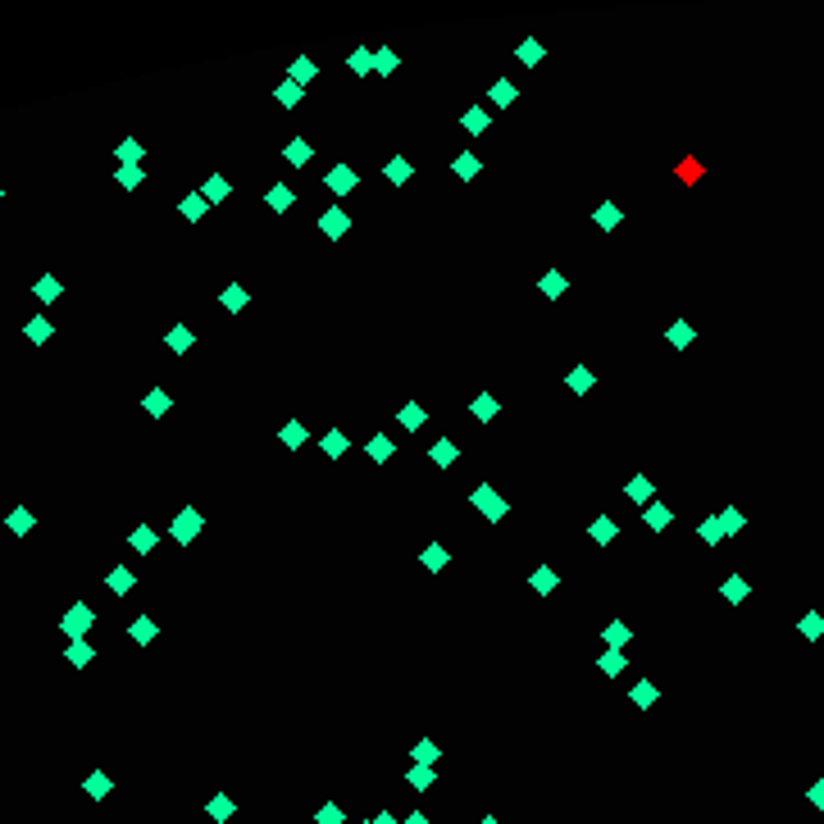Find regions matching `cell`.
<instances>
[{"mask_svg": "<svg viewBox=\"0 0 824 824\" xmlns=\"http://www.w3.org/2000/svg\"><path fill=\"white\" fill-rule=\"evenodd\" d=\"M628 497H633V501H652V483H647V478H633V483H628Z\"/></svg>", "mask_w": 824, "mask_h": 824, "instance_id": "obj_21", "label": "cell"}, {"mask_svg": "<svg viewBox=\"0 0 824 824\" xmlns=\"http://www.w3.org/2000/svg\"><path fill=\"white\" fill-rule=\"evenodd\" d=\"M64 656H69V665H77V670H82V665H91V642H87V638H77V642H69V652H64Z\"/></svg>", "mask_w": 824, "mask_h": 824, "instance_id": "obj_6", "label": "cell"}, {"mask_svg": "<svg viewBox=\"0 0 824 824\" xmlns=\"http://www.w3.org/2000/svg\"><path fill=\"white\" fill-rule=\"evenodd\" d=\"M811 801H816V806H824V779L816 783V788H811Z\"/></svg>", "mask_w": 824, "mask_h": 824, "instance_id": "obj_56", "label": "cell"}, {"mask_svg": "<svg viewBox=\"0 0 824 824\" xmlns=\"http://www.w3.org/2000/svg\"><path fill=\"white\" fill-rule=\"evenodd\" d=\"M346 816H342V811H337V806H324V811H319V824H342Z\"/></svg>", "mask_w": 824, "mask_h": 824, "instance_id": "obj_51", "label": "cell"}, {"mask_svg": "<svg viewBox=\"0 0 824 824\" xmlns=\"http://www.w3.org/2000/svg\"><path fill=\"white\" fill-rule=\"evenodd\" d=\"M119 160H123V169H137V160H141V141H123V146H119Z\"/></svg>", "mask_w": 824, "mask_h": 824, "instance_id": "obj_13", "label": "cell"}, {"mask_svg": "<svg viewBox=\"0 0 824 824\" xmlns=\"http://www.w3.org/2000/svg\"><path fill=\"white\" fill-rule=\"evenodd\" d=\"M492 101H497V105H510V101H515V87H510V82H497V87H492Z\"/></svg>", "mask_w": 824, "mask_h": 824, "instance_id": "obj_26", "label": "cell"}, {"mask_svg": "<svg viewBox=\"0 0 824 824\" xmlns=\"http://www.w3.org/2000/svg\"><path fill=\"white\" fill-rule=\"evenodd\" d=\"M670 342H674V346H687V342H692V328H687V324H674V328H670Z\"/></svg>", "mask_w": 824, "mask_h": 824, "instance_id": "obj_37", "label": "cell"}, {"mask_svg": "<svg viewBox=\"0 0 824 824\" xmlns=\"http://www.w3.org/2000/svg\"><path fill=\"white\" fill-rule=\"evenodd\" d=\"M720 528H724V538H733V533L742 528V515H738V510H724V515H720Z\"/></svg>", "mask_w": 824, "mask_h": 824, "instance_id": "obj_18", "label": "cell"}, {"mask_svg": "<svg viewBox=\"0 0 824 824\" xmlns=\"http://www.w3.org/2000/svg\"><path fill=\"white\" fill-rule=\"evenodd\" d=\"M464 128H469V132H483V128H488V114L469 110V114H464Z\"/></svg>", "mask_w": 824, "mask_h": 824, "instance_id": "obj_45", "label": "cell"}, {"mask_svg": "<svg viewBox=\"0 0 824 824\" xmlns=\"http://www.w3.org/2000/svg\"><path fill=\"white\" fill-rule=\"evenodd\" d=\"M82 788H87V797H96V801H101V797H110V774H105V770H91Z\"/></svg>", "mask_w": 824, "mask_h": 824, "instance_id": "obj_4", "label": "cell"}, {"mask_svg": "<svg viewBox=\"0 0 824 824\" xmlns=\"http://www.w3.org/2000/svg\"><path fill=\"white\" fill-rule=\"evenodd\" d=\"M210 816H215V820H228V816H232V801H228V797H215V801H210Z\"/></svg>", "mask_w": 824, "mask_h": 824, "instance_id": "obj_40", "label": "cell"}, {"mask_svg": "<svg viewBox=\"0 0 824 824\" xmlns=\"http://www.w3.org/2000/svg\"><path fill=\"white\" fill-rule=\"evenodd\" d=\"M51 337V319H32L27 324V342H46Z\"/></svg>", "mask_w": 824, "mask_h": 824, "instance_id": "obj_16", "label": "cell"}, {"mask_svg": "<svg viewBox=\"0 0 824 824\" xmlns=\"http://www.w3.org/2000/svg\"><path fill=\"white\" fill-rule=\"evenodd\" d=\"M292 77H296V82H310V77H315V64H310V60H296V64H292Z\"/></svg>", "mask_w": 824, "mask_h": 824, "instance_id": "obj_41", "label": "cell"}, {"mask_svg": "<svg viewBox=\"0 0 824 824\" xmlns=\"http://www.w3.org/2000/svg\"><path fill=\"white\" fill-rule=\"evenodd\" d=\"M455 173H460V178H474V173H478V160H474V155H460V160H455Z\"/></svg>", "mask_w": 824, "mask_h": 824, "instance_id": "obj_24", "label": "cell"}, {"mask_svg": "<svg viewBox=\"0 0 824 824\" xmlns=\"http://www.w3.org/2000/svg\"><path fill=\"white\" fill-rule=\"evenodd\" d=\"M592 538H597V542H610V538H615V524H610V519L601 515L597 524H592Z\"/></svg>", "mask_w": 824, "mask_h": 824, "instance_id": "obj_23", "label": "cell"}, {"mask_svg": "<svg viewBox=\"0 0 824 824\" xmlns=\"http://www.w3.org/2000/svg\"><path fill=\"white\" fill-rule=\"evenodd\" d=\"M588 383H592V374H588V369H574V374H569V387H574V392H588Z\"/></svg>", "mask_w": 824, "mask_h": 824, "instance_id": "obj_47", "label": "cell"}, {"mask_svg": "<svg viewBox=\"0 0 824 824\" xmlns=\"http://www.w3.org/2000/svg\"><path fill=\"white\" fill-rule=\"evenodd\" d=\"M32 292H37V300H60L64 287H60V278H51V274H46V278H37V287H32Z\"/></svg>", "mask_w": 824, "mask_h": 824, "instance_id": "obj_8", "label": "cell"}, {"mask_svg": "<svg viewBox=\"0 0 824 824\" xmlns=\"http://www.w3.org/2000/svg\"><path fill=\"white\" fill-rule=\"evenodd\" d=\"M542 292H547V296H560V292H565V278H560V274H547V278H542Z\"/></svg>", "mask_w": 824, "mask_h": 824, "instance_id": "obj_28", "label": "cell"}, {"mask_svg": "<svg viewBox=\"0 0 824 824\" xmlns=\"http://www.w3.org/2000/svg\"><path fill=\"white\" fill-rule=\"evenodd\" d=\"M374 69H378V73H392V69H396V55H392V51H378V55H374Z\"/></svg>", "mask_w": 824, "mask_h": 824, "instance_id": "obj_32", "label": "cell"}, {"mask_svg": "<svg viewBox=\"0 0 824 824\" xmlns=\"http://www.w3.org/2000/svg\"><path fill=\"white\" fill-rule=\"evenodd\" d=\"M519 55H524V64H538L542 46H538V42H524V46H519Z\"/></svg>", "mask_w": 824, "mask_h": 824, "instance_id": "obj_50", "label": "cell"}, {"mask_svg": "<svg viewBox=\"0 0 824 824\" xmlns=\"http://www.w3.org/2000/svg\"><path fill=\"white\" fill-rule=\"evenodd\" d=\"M474 506H488V515L492 519H501V515H506V506H501V501H497V492H492V488H478V492H474Z\"/></svg>", "mask_w": 824, "mask_h": 824, "instance_id": "obj_5", "label": "cell"}, {"mask_svg": "<svg viewBox=\"0 0 824 824\" xmlns=\"http://www.w3.org/2000/svg\"><path fill=\"white\" fill-rule=\"evenodd\" d=\"M283 442H287V447H300V442H305V429H300V424H287V429H283Z\"/></svg>", "mask_w": 824, "mask_h": 824, "instance_id": "obj_35", "label": "cell"}, {"mask_svg": "<svg viewBox=\"0 0 824 824\" xmlns=\"http://www.w3.org/2000/svg\"><path fill=\"white\" fill-rule=\"evenodd\" d=\"M141 405H146V414H164V410H169V396H164V392H151Z\"/></svg>", "mask_w": 824, "mask_h": 824, "instance_id": "obj_19", "label": "cell"}, {"mask_svg": "<svg viewBox=\"0 0 824 824\" xmlns=\"http://www.w3.org/2000/svg\"><path fill=\"white\" fill-rule=\"evenodd\" d=\"M224 305H228V310H241V305H246V292H241V287H228V292H224Z\"/></svg>", "mask_w": 824, "mask_h": 824, "instance_id": "obj_43", "label": "cell"}, {"mask_svg": "<svg viewBox=\"0 0 824 824\" xmlns=\"http://www.w3.org/2000/svg\"><path fill=\"white\" fill-rule=\"evenodd\" d=\"M346 228H351V219H346L342 210H328V215H324V232H328V237H342Z\"/></svg>", "mask_w": 824, "mask_h": 824, "instance_id": "obj_9", "label": "cell"}, {"mask_svg": "<svg viewBox=\"0 0 824 824\" xmlns=\"http://www.w3.org/2000/svg\"><path fill=\"white\" fill-rule=\"evenodd\" d=\"M224 191H228L224 178H210V182H205V201H224Z\"/></svg>", "mask_w": 824, "mask_h": 824, "instance_id": "obj_34", "label": "cell"}, {"mask_svg": "<svg viewBox=\"0 0 824 824\" xmlns=\"http://www.w3.org/2000/svg\"><path fill=\"white\" fill-rule=\"evenodd\" d=\"M647 524H652V528H665V524H670V510H665V506H652V510H647Z\"/></svg>", "mask_w": 824, "mask_h": 824, "instance_id": "obj_30", "label": "cell"}, {"mask_svg": "<svg viewBox=\"0 0 824 824\" xmlns=\"http://www.w3.org/2000/svg\"><path fill=\"white\" fill-rule=\"evenodd\" d=\"M169 346H173V351H187V346H191V333H187V328H173V333H169Z\"/></svg>", "mask_w": 824, "mask_h": 824, "instance_id": "obj_29", "label": "cell"}, {"mask_svg": "<svg viewBox=\"0 0 824 824\" xmlns=\"http://www.w3.org/2000/svg\"><path fill=\"white\" fill-rule=\"evenodd\" d=\"M132 583H137V574H132V569H123V565L110 569V578H105V588H110V592H119V597L132 592Z\"/></svg>", "mask_w": 824, "mask_h": 824, "instance_id": "obj_3", "label": "cell"}, {"mask_svg": "<svg viewBox=\"0 0 824 824\" xmlns=\"http://www.w3.org/2000/svg\"><path fill=\"white\" fill-rule=\"evenodd\" d=\"M455 455H460V451H455V442H438V447H433V460H438V464H455Z\"/></svg>", "mask_w": 824, "mask_h": 824, "instance_id": "obj_17", "label": "cell"}, {"mask_svg": "<svg viewBox=\"0 0 824 824\" xmlns=\"http://www.w3.org/2000/svg\"><path fill=\"white\" fill-rule=\"evenodd\" d=\"M132 551H141V556H146V551H155V528L141 524L137 533H132Z\"/></svg>", "mask_w": 824, "mask_h": 824, "instance_id": "obj_11", "label": "cell"}, {"mask_svg": "<svg viewBox=\"0 0 824 824\" xmlns=\"http://www.w3.org/2000/svg\"><path fill=\"white\" fill-rule=\"evenodd\" d=\"M114 178H119V187H137V182L146 178V173H141V169H119Z\"/></svg>", "mask_w": 824, "mask_h": 824, "instance_id": "obj_27", "label": "cell"}, {"mask_svg": "<svg viewBox=\"0 0 824 824\" xmlns=\"http://www.w3.org/2000/svg\"><path fill=\"white\" fill-rule=\"evenodd\" d=\"M702 538H706V542H711V547H715V542H720V538H724V528H720V519H706V524H702Z\"/></svg>", "mask_w": 824, "mask_h": 824, "instance_id": "obj_36", "label": "cell"}, {"mask_svg": "<svg viewBox=\"0 0 824 824\" xmlns=\"http://www.w3.org/2000/svg\"><path fill=\"white\" fill-rule=\"evenodd\" d=\"M387 178H392V182H396V187H401V182H405V178H410V169H405V160H401V155H396V160H392V164H387Z\"/></svg>", "mask_w": 824, "mask_h": 824, "instance_id": "obj_20", "label": "cell"}, {"mask_svg": "<svg viewBox=\"0 0 824 824\" xmlns=\"http://www.w3.org/2000/svg\"><path fill=\"white\" fill-rule=\"evenodd\" d=\"M410 783H419V788H424V783H433V774L429 770H410Z\"/></svg>", "mask_w": 824, "mask_h": 824, "instance_id": "obj_55", "label": "cell"}, {"mask_svg": "<svg viewBox=\"0 0 824 824\" xmlns=\"http://www.w3.org/2000/svg\"><path fill=\"white\" fill-rule=\"evenodd\" d=\"M0 196H5V191H0Z\"/></svg>", "mask_w": 824, "mask_h": 824, "instance_id": "obj_60", "label": "cell"}, {"mask_svg": "<svg viewBox=\"0 0 824 824\" xmlns=\"http://www.w3.org/2000/svg\"><path fill=\"white\" fill-rule=\"evenodd\" d=\"M401 424H405V429H424V405H405V410H401Z\"/></svg>", "mask_w": 824, "mask_h": 824, "instance_id": "obj_15", "label": "cell"}, {"mask_svg": "<svg viewBox=\"0 0 824 824\" xmlns=\"http://www.w3.org/2000/svg\"><path fill=\"white\" fill-rule=\"evenodd\" d=\"M405 824H429V816H410V820H405Z\"/></svg>", "mask_w": 824, "mask_h": 824, "instance_id": "obj_57", "label": "cell"}, {"mask_svg": "<svg viewBox=\"0 0 824 824\" xmlns=\"http://www.w3.org/2000/svg\"><path fill=\"white\" fill-rule=\"evenodd\" d=\"M633 702H638V706H652V702H656V687H652V683H638V687H633Z\"/></svg>", "mask_w": 824, "mask_h": 824, "instance_id": "obj_33", "label": "cell"}, {"mask_svg": "<svg viewBox=\"0 0 824 824\" xmlns=\"http://www.w3.org/2000/svg\"><path fill=\"white\" fill-rule=\"evenodd\" d=\"M269 201H274V210H287V201H292V191H287V187H274V191H269Z\"/></svg>", "mask_w": 824, "mask_h": 824, "instance_id": "obj_49", "label": "cell"}, {"mask_svg": "<svg viewBox=\"0 0 824 824\" xmlns=\"http://www.w3.org/2000/svg\"><path fill=\"white\" fill-rule=\"evenodd\" d=\"M201 524H205V519H201V510H182V515L173 519V542H182V547H187V542L201 533Z\"/></svg>", "mask_w": 824, "mask_h": 824, "instance_id": "obj_2", "label": "cell"}, {"mask_svg": "<svg viewBox=\"0 0 824 824\" xmlns=\"http://www.w3.org/2000/svg\"><path fill=\"white\" fill-rule=\"evenodd\" d=\"M551 583H556V578H551V569H542V574H533V588H538V592H547Z\"/></svg>", "mask_w": 824, "mask_h": 824, "instance_id": "obj_53", "label": "cell"}, {"mask_svg": "<svg viewBox=\"0 0 824 824\" xmlns=\"http://www.w3.org/2000/svg\"><path fill=\"white\" fill-rule=\"evenodd\" d=\"M483 824H497V820H483Z\"/></svg>", "mask_w": 824, "mask_h": 824, "instance_id": "obj_59", "label": "cell"}, {"mask_svg": "<svg viewBox=\"0 0 824 824\" xmlns=\"http://www.w3.org/2000/svg\"><path fill=\"white\" fill-rule=\"evenodd\" d=\"M91 606H73L69 610V615H64L60 619V628H64V633H69V642H77V638H87V628H91Z\"/></svg>", "mask_w": 824, "mask_h": 824, "instance_id": "obj_1", "label": "cell"}, {"mask_svg": "<svg viewBox=\"0 0 824 824\" xmlns=\"http://www.w3.org/2000/svg\"><path fill=\"white\" fill-rule=\"evenodd\" d=\"M128 633H132V638H137V642H141V647H146V642H151V638H155V619H146V615H141V619H132V628H128Z\"/></svg>", "mask_w": 824, "mask_h": 824, "instance_id": "obj_10", "label": "cell"}, {"mask_svg": "<svg viewBox=\"0 0 824 824\" xmlns=\"http://www.w3.org/2000/svg\"><path fill=\"white\" fill-rule=\"evenodd\" d=\"M414 756H419V761H438V747H433V742H429V738H424V742H419V747H414Z\"/></svg>", "mask_w": 824, "mask_h": 824, "instance_id": "obj_52", "label": "cell"}, {"mask_svg": "<svg viewBox=\"0 0 824 824\" xmlns=\"http://www.w3.org/2000/svg\"><path fill=\"white\" fill-rule=\"evenodd\" d=\"M801 633H806V638H820V633H824V619H820V615H806V619H801Z\"/></svg>", "mask_w": 824, "mask_h": 824, "instance_id": "obj_39", "label": "cell"}, {"mask_svg": "<svg viewBox=\"0 0 824 824\" xmlns=\"http://www.w3.org/2000/svg\"><path fill=\"white\" fill-rule=\"evenodd\" d=\"M32 524H37L32 510H9V528H14V533H27Z\"/></svg>", "mask_w": 824, "mask_h": 824, "instance_id": "obj_14", "label": "cell"}, {"mask_svg": "<svg viewBox=\"0 0 824 824\" xmlns=\"http://www.w3.org/2000/svg\"><path fill=\"white\" fill-rule=\"evenodd\" d=\"M351 69H355V73H369V69H374V55H369V51H355V55H351Z\"/></svg>", "mask_w": 824, "mask_h": 824, "instance_id": "obj_31", "label": "cell"}, {"mask_svg": "<svg viewBox=\"0 0 824 824\" xmlns=\"http://www.w3.org/2000/svg\"><path fill=\"white\" fill-rule=\"evenodd\" d=\"M724 597H729V601H742V597H747V578H729V583H724Z\"/></svg>", "mask_w": 824, "mask_h": 824, "instance_id": "obj_22", "label": "cell"}, {"mask_svg": "<svg viewBox=\"0 0 824 824\" xmlns=\"http://www.w3.org/2000/svg\"><path fill=\"white\" fill-rule=\"evenodd\" d=\"M474 414H478V419H492V414H497V401H492V396H478V401H474Z\"/></svg>", "mask_w": 824, "mask_h": 824, "instance_id": "obj_25", "label": "cell"}, {"mask_svg": "<svg viewBox=\"0 0 824 824\" xmlns=\"http://www.w3.org/2000/svg\"><path fill=\"white\" fill-rule=\"evenodd\" d=\"M615 219H619V210H610V205H606V210H597V224H601V228H610Z\"/></svg>", "mask_w": 824, "mask_h": 824, "instance_id": "obj_54", "label": "cell"}, {"mask_svg": "<svg viewBox=\"0 0 824 824\" xmlns=\"http://www.w3.org/2000/svg\"><path fill=\"white\" fill-rule=\"evenodd\" d=\"M624 638H628L624 624H610V628H606V642H610V647H624Z\"/></svg>", "mask_w": 824, "mask_h": 824, "instance_id": "obj_46", "label": "cell"}, {"mask_svg": "<svg viewBox=\"0 0 824 824\" xmlns=\"http://www.w3.org/2000/svg\"><path fill=\"white\" fill-rule=\"evenodd\" d=\"M287 160H292V164H305V160H310V146H305V141H292V146H287Z\"/></svg>", "mask_w": 824, "mask_h": 824, "instance_id": "obj_42", "label": "cell"}, {"mask_svg": "<svg viewBox=\"0 0 824 824\" xmlns=\"http://www.w3.org/2000/svg\"><path fill=\"white\" fill-rule=\"evenodd\" d=\"M324 451H328V455H342V451H346V438H342V433H328V438H324Z\"/></svg>", "mask_w": 824, "mask_h": 824, "instance_id": "obj_38", "label": "cell"}, {"mask_svg": "<svg viewBox=\"0 0 824 824\" xmlns=\"http://www.w3.org/2000/svg\"><path fill=\"white\" fill-rule=\"evenodd\" d=\"M328 187H333V191H351V187H355V173H351V169L328 173Z\"/></svg>", "mask_w": 824, "mask_h": 824, "instance_id": "obj_12", "label": "cell"}, {"mask_svg": "<svg viewBox=\"0 0 824 824\" xmlns=\"http://www.w3.org/2000/svg\"><path fill=\"white\" fill-rule=\"evenodd\" d=\"M278 101H283V105H296V101H300V91H296V82H287V87H278Z\"/></svg>", "mask_w": 824, "mask_h": 824, "instance_id": "obj_48", "label": "cell"}, {"mask_svg": "<svg viewBox=\"0 0 824 824\" xmlns=\"http://www.w3.org/2000/svg\"><path fill=\"white\" fill-rule=\"evenodd\" d=\"M369 455H374V460H387V455H392V442H387V438H374V442H369Z\"/></svg>", "mask_w": 824, "mask_h": 824, "instance_id": "obj_44", "label": "cell"}, {"mask_svg": "<svg viewBox=\"0 0 824 824\" xmlns=\"http://www.w3.org/2000/svg\"><path fill=\"white\" fill-rule=\"evenodd\" d=\"M374 824H396V820H392V816H378V820H374Z\"/></svg>", "mask_w": 824, "mask_h": 824, "instance_id": "obj_58", "label": "cell"}, {"mask_svg": "<svg viewBox=\"0 0 824 824\" xmlns=\"http://www.w3.org/2000/svg\"><path fill=\"white\" fill-rule=\"evenodd\" d=\"M178 210H182V219H191V224H196V219L205 215L210 205H205V196H201V191H191V196H182V205H178Z\"/></svg>", "mask_w": 824, "mask_h": 824, "instance_id": "obj_7", "label": "cell"}]
</instances>
